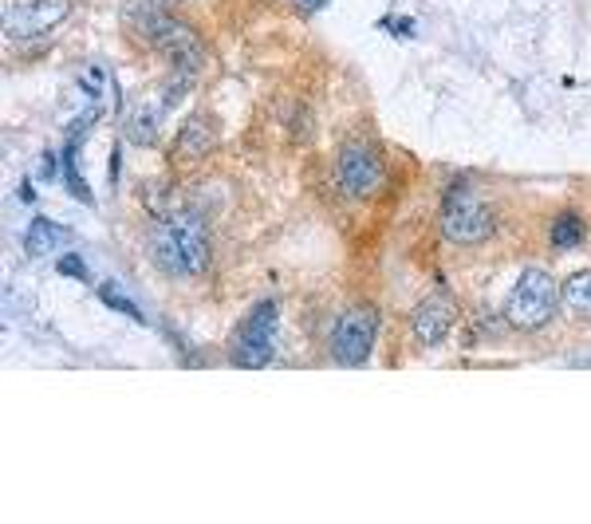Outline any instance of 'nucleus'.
<instances>
[{"label": "nucleus", "instance_id": "obj_2", "mask_svg": "<svg viewBox=\"0 0 591 524\" xmlns=\"http://www.w3.org/2000/svg\"><path fill=\"white\" fill-rule=\"evenodd\" d=\"M150 253L170 276H201L209 268V241L194 217L162 221L150 237Z\"/></svg>", "mask_w": 591, "mask_h": 524}, {"label": "nucleus", "instance_id": "obj_8", "mask_svg": "<svg viewBox=\"0 0 591 524\" xmlns=\"http://www.w3.org/2000/svg\"><path fill=\"white\" fill-rule=\"evenodd\" d=\"M71 16V0H24L4 12V36L8 40H36L60 28Z\"/></svg>", "mask_w": 591, "mask_h": 524}, {"label": "nucleus", "instance_id": "obj_10", "mask_svg": "<svg viewBox=\"0 0 591 524\" xmlns=\"http://www.w3.org/2000/svg\"><path fill=\"white\" fill-rule=\"evenodd\" d=\"M71 241H75V233L60 221H48V217H36L28 225V233H24V249L32 257H64L71 249Z\"/></svg>", "mask_w": 591, "mask_h": 524}, {"label": "nucleus", "instance_id": "obj_5", "mask_svg": "<svg viewBox=\"0 0 591 524\" xmlns=\"http://www.w3.org/2000/svg\"><path fill=\"white\" fill-rule=\"evenodd\" d=\"M335 174H339V186L351 197H371L383 190L387 182V166H383V154L375 142H343L339 150V162H335Z\"/></svg>", "mask_w": 591, "mask_h": 524}, {"label": "nucleus", "instance_id": "obj_17", "mask_svg": "<svg viewBox=\"0 0 591 524\" xmlns=\"http://www.w3.org/2000/svg\"><path fill=\"white\" fill-rule=\"evenodd\" d=\"M292 4H296V8L304 12V16H316V12H320V8L328 4V0H292Z\"/></svg>", "mask_w": 591, "mask_h": 524}, {"label": "nucleus", "instance_id": "obj_16", "mask_svg": "<svg viewBox=\"0 0 591 524\" xmlns=\"http://www.w3.org/2000/svg\"><path fill=\"white\" fill-rule=\"evenodd\" d=\"M60 272H64V276H75V280H83V276H87V264L79 261V257H60Z\"/></svg>", "mask_w": 591, "mask_h": 524}, {"label": "nucleus", "instance_id": "obj_11", "mask_svg": "<svg viewBox=\"0 0 591 524\" xmlns=\"http://www.w3.org/2000/svg\"><path fill=\"white\" fill-rule=\"evenodd\" d=\"M213 146H217V127H213L205 115H190L182 134H178V150H182L186 158H205Z\"/></svg>", "mask_w": 591, "mask_h": 524}, {"label": "nucleus", "instance_id": "obj_4", "mask_svg": "<svg viewBox=\"0 0 591 524\" xmlns=\"http://www.w3.org/2000/svg\"><path fill=\"white\" fill-rule=\"evenodd\" d=\"M276 324H280V304L276 300H257L249 308V316L237 324L233 343H229V359L237 367H268L272 351H276Z\"/></svg>", "mask_w": 591, "mask_h": 524}, {"label": "nucleus", "instance_id": "obj_12", "mask_svg": "<svg viewBox=\"0 0 591 524\" xmlns=\"http://www.w3.org/2000/svg\"><path fill=\"white\" fill-rule=\"evenodd\" d=\"M560 296H564V304L576 312V316H588L591 320V272H572L568 280H564V288H560Z\"/></svg>", "mask_w": 591, "mask_h": 524}, {"label": "nucleus", "instance_id": "obj_18", "mask_svg": "<svg viewBox=\"0 0 591 524\" xmlns=\"http://www.w3.org/2000/svg\"><path fill=\"white\" fill-rule=\"evenodd\" d=\"M40 174H44V182H52V178H56V158H52V154H44V158H40Z\"/></svg>", "mask_w": 591, "mask_h": 524}, {"label": "nucleus", "instance_id": "obj_3", "mask_svg": "<svg viewBox=\"0 0 591 524\" xmlns=\"http://www.w3.org/2000/svg\"><path fill=\"white\" fill-rule=\"evenodd\" d=\"M560 304V288L544 268H525L505 300V320L517 331H540Z\"/></svg>", "mask_w": 591, "mask_h": 524}, {"label": "nucleus", "instance_id": "obj_15", "mask_svg": "<svg viewBox=\"0 0 591 524\" xmlns=\"http://www.w3.org/2000/svg\"><path fill=\"white\" fill-rule=\"evenodd\" d=\"M103 300H107V304H111L115 312H123V316H131V320H142V312L134 308L131 300H127V296H123V292H119L115 284H103Z\"/></svg>", "mask_w": 591, "mask_h": 524}, {"label": "nucleus", "instance_id": "obj_9", "mask_svg": "<svg viewBox=\"0 0 591 524\" xmlns=\"http://www.w3.org/2000/svg\"><path fill=\"white\" fill-rule=\"evenodd\" d=\"M454 328V308L446 300H422L410 316V335L422 343V347H438Z\"/></svg>", "mask_w": 591, "mask_h": 524}, {"label": "nucleus", "instance_id": "obj_14", "mask_svg": "<svg viewBox=\"0 0 591 524\" xmlns=\"http://www.w3.org/2000/svg\"><path fill=\"white\" fill-rule=\"evenodd\" d=\"M131 138L138 146H150L158 138V115L154 111H138L131 119Z\"/></svg>", "mask_w": 591, "mask_h": 524}, {"label": "nucleus", "instance_id": "obj_19", "mask_svg": "<svg viewBox=\"0 0 591 524\" xmlns=\"http://www.w3.org/2000/svg\"><path fill=\"white\" fill-rule=\"evenodd\" d=\"M162 4H178V0H162Z\"/></svg>", "mask_w": 591, "mask_h": 524}, {"label": "nucleus", "instance_id": "obj_13", "mask_svg": "<svg viewBox=\"0 0 591 524\" xmlns=\"http://www.w3.org/2000/svg\"><path fill=\"white\" fill-rule=\"evenodd\" d=\"M580 241H584V217L572 213V209H564V213L552 221V245H556V249H576Z\"/></svg>", "mask_w": 591, "mask_h": 524}, {"label": "nucleus", "instance_id": "obj_7", "mask_svg": "<svg viewBox=\"0 0 591 524\" xmlns=\"http://www.w3.org/2000/svg\"><path fill=\"white\" fill-rule=\"evenodd\" d=\"M442 233L454 245H481L493 233V209L477 201L469 190H454L442 209Z\"/></svg>", "mask_w": 591, "mask_h": 524}, {"label": "nucleus", "instance_id": "obj_6", "mask_svg": "<svg viewBox=\"0 0 591 524\" xmlns=\"http://www.w3.org/2000/svg\"><path fill=\"white\" fill-rule=\"evenodd\" d=\"M379 316L371 308H347L331 328V355L339 367H363L375 351Z\"/></svg>", "mask_w": 591, "mask_h": 524}, {"label": "nucleus", "instance_id": "obj_1", "mask_svg": "<svg viewBox=\"0 0 591 524\" xmlns=\"http://www.w3.org/2000/svg\"><path fill=\"white\" fill-rule=\"evenodd\" d=\"M127 28H131L134 36H142L146 44H154L174 64V71H182V75H197L201 64H205L201 40H197L182 20H174L166 12L162 0H134L131 8H127Z\"/></svg>", "mask_w": 591, "mask_h": 524}]
</instances>
